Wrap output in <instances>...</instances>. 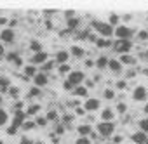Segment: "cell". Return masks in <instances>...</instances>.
<instances>
[{
	"mask_svg": "<svg viewBox=\"0 0 148 144\" xmlns=\"http://www.w3.org/2000/svg\"><path fill=\"white\" fill-rule=\"evenodd\" d=\"M92 26H94L101 35H105V37H110V35H112V31H113V30H112V26H110L108 23H98V21H94V23H92Z\"/></svg>",
	"mask_w": 148,
	"mask_h": 144,
	"instance_id": "1",
	"label": "cell"
},
{
	"mask_svg": "<svg viewBox=\"0 0 148 144\" xmlns=\"http://www.w3.org/2000/svg\"><path fill=\"white\" fill-rule=\"evenodd\" d=\"M98 130H99L101 135H112L113 130H115V127H113L112 122H101V123L98 125Z\"/></svg>",
	"mask_w": 148,
	"mask_h": 144,
	"instance_id": "2",
	"label": "cell"
},
{
	"mask_svg": "<svg viewBox=\"0 0 148 144\" xmlns=\"http://www.w3.org/2000/svg\"><path fill=\"white\" fill-rule=\"evenodd\" d=\"M84 80V73H80V71H73V73H70V84L71 85H77V84H80Z\"/></svg>",
	"mask_w": 148,
	"mask_h": 144,
	"instance_id": "3",
	"label": "cell"
},
{
	"mask_svg": "<svg viewBox=\"0 0 148 144\" xmlns=\"http://www.w3.org/2000/svg\"><path fill=\"white\" fill-rule=\"evenodd\" d=\"M115 50H117V52H127V50H131L129 40H119V42L115 43Z\"/></svg>",
	"mask_w": 148,
	"mask_h": 144,
	"instance_id": "4",
	"label": "cell"
},
{
	"mask_svg": "<svg viewBox=\"0 0 148 144\" xmlns=\"http://www.w3.org/2000/svg\"><path fill=\"white\" fill-rule=\"evenodd\" d=\"M115 33H117V37H119L120 40H125V38L131 35V30H129L127 26H119V28L115 30Z\"/></svg>",
	"mask_w": 148,
	"mask_h": 144,
	"instance_id": "5",
	"label": "cell"
},
{
	"mask_svg": "<svg viewBox=\"0 0 148 144\" xmlns=\"http://www.w3.org/2000/svg\"><path fill=\"white\" fill-rule=\"evenodd\" d=\"M132 97H134V101H143V99L146 97V90H145L143 87H138V89L134 90Z\"/></svg>",
	"mask_w": 148,
	"mask_h": 144,
	"instance_id": "6",
	"label": "cell"
},
{
	"mask_svg": "<svg viewBox=\"0 0 148 144\" xmlns=\"http://www.w3.org/2000/svg\"><path fill=\"white\" fill-rule=\"evenodd\" d=\"M132 141H134L136 144H146V142H148V139H146V134H143V132H138V134H134V135H132Z\"/></svg>",
	"mask_w": 148,
	"mask_h": 144,
	"instance_id": "7",
	"label": "cell"
},
{
	"mask_svg": "<svg viewBox=\"0 0 148 144\" xmlns=\"http://www.w3.org/2000/svg\"><path fill=\"white\" fill-rule=\"evenodd\" d=\"M99 108V101L98 99H87L86 101V109L87 111H92V109H98Z\"/></svg>",
	"mask_w": 148,
	"mask_h": 144,
	"instance_id": "8",
	"label": "cell"
},
{
	"mask_svg": "<svg viewBox=\"0 0 148 144\" xmlns=\"http://www.w3.org/2000/svg\"><path fill=\"white\" fill-rule=\"evenodd\" d=\"M45 59H47V54H45V52H37V54L32 57V62L38 64V62H45Z\"/></svg>",
	"mask_w": 148,
	"mask_h": 144,
	"instance_id": "9",
	"label": "cell"
},
{
	"mask_svg": "<svg viewBox=\"0 0 148 144\" xmlns=\"http://www.w3.org/2000/svg\"><path fill=\"white\" fill-rule=\"evenodd\" d=\"M45 84H47V77H45L44 73L35 75V85H37V87H42V85H45Z\"/></svg>",
	"mask_w": 148,
	"mask_h": 144,
	"instance_id": "10",
	"label": "cell"
},
{
	"mask_svg": "<svg viewBox=\"0 0 148 144\" xmlns=\"http://www.w3.org/2000/svg\"><path fill=\"white\" fill-rule=\"evenodd\" d=\"M23 120H25V113L23 111H18L16 116H14V127L18 128L19 125H23Z\"/></svg>",
	"mask_w": 148,
	"mask_h": 144,
	"instance_id": "11",
	"label": "cell"
},
{
	"mask_svg": "<svg viewBox=\"0 0 148 144\" xmlns=\"http://www.w3.org/2000/svg\"><path fill=\"white\" fill-rule=\"evenodd\" d=\"M108 66H110V69H112V71H115V73H119V71H120V68H122V64H120L119 61H115V59L108 61Z\"/></svg>",
	"mask_w": 148,
	"mask_h": 144,
	"instance_id": "12",
	"label": "cell"
},
{
	"mask_svg": "<svg viewBox=\"0 0 148 144\" xmlns=\"http://www.w3.org/2000/svg\"><path fill=\"white\" fill-rule=\"evenodd\" d=\"M2 38H4L5 42H12V40H14V31H12V30H4V31H2Z\"/></svg>",
	"mask_w": 148,
	"mask_h": 144,
	"instance_id": "13",
	"label": "cell"
},
{
	"mask_svg": "<svg viewBox=\"0 0 148 144\" xmlns=\"http://www.w3.org/2000/svg\"><path fill=\"white\" fill-rule=\"evenodd\" d=\"M56 59H58V62H66V59H68V52H64V50H61V52H58V56H56Z\"/></svg>",
	"mask_w": 148,
	"mask_h": 144,
	"instance_id": "14",
	"label": "cell"
},
{
	"mask_svg": "<svg viewBox=\"0 0 148 144\" xmlns=\"http://www.w3.org/2000/svg\"><path fill=\"white\" fill-rule=\"evenodd\" d=\"M101 118L106 120V122H110V120L113 118V111H112V109H105V111L101 113Z\"/></svg>",
	"mask_w": 148,
	"mask_h": 144,
	"instance_id": "15",
	"label": "cell"
},
{
	"mask_svg": "<svg viewBox=\"0 0 148 144\" xmlns=\"http://www.w3.org/2000/svg\"><path fill=\"white\" fill-rule=\"evenodd\" d=\"M71 54L77 56V57H82L84 56V49H80V47H71Z\"/></svg>",
	"mask_w": 148,
	"mask_h": 144,
	"instance_id": "16",
	"label": "cell"
},
{
	"mask_svg": "<svg viewBox=\"0 0 148 144\" xmlns=\"http://www.w3.org/2000/svg\"><path fill=\"white\" fill-rule=\"evenodd\" d=\"M32 50H33L35 54H37V52H42V45H40V42H37V40L32 42Z\"/></svg>",
	"mask_w": 148,
	"mask_h": 144,
	"instance_id": "17",
	"label": "cell"
},
{
	"mask_svg": "<svg viewBox=\"0 0 148 144\" xmlns=\"http://www.w3.org/2000/svg\"><path fill=\"white\" fill-rule=\"evenodd\" d=\"M9 87V78H0V90H7Z\"/></svg>",
	"mask_w": 148,
	"mask_h": 144,
	"instance_id": "18",
	"label": "cell"
},
{
	"mask_svg": "<svg viewBox=\"0 0 148 144\" xmlns=\"http://www.w3.org/2000/svg\"><path fill=\"white\" fill-rule=\"evenodd\" d=\"M79 132H80L82 135H87V134L91 132V127H89V125H80V127H79Z\"/></svg>",
	"mask_w": 148,
	"mask_h": 144,
	"instance_id": "19",
	"label": "cell"
},
{
	"mask_svg": "<svg viewBox=\"0 0 148 144\" xmlns=\"http://www.w3.org/2000/svg\"><path fill=\"white\" fill-rule=\"evenodd\" d=\"M75 94L77 96H87V89L86 87H77L75 89Z\"/></svg>",
	"mask_w": 148,
	"mask_h": 144,
	"instance_id": "20",
	"label": "cell"
},
{
	"mask_svg": "<svg viewBox=\"0 0 148 144\" xmlns=\"http://www.w3.org/2000/svg\"><path fill=\"white\" fill-rule=\"evenodd\" d=\"M139 127H141V132H148V120H141L139 122Z\"/></svg>",
	"mask_w": 148,
	"mask_h": 144,
	"instance_id": "21",
	"label": "cell"
},
{
	"mask_svg": "<svg viewBox=\"0 0 148 144\" xmlns=\"http://www.w3.org/2000/svg\"><path fill=\"white\" fill-rule=\"evenodd\" d=\"M5 122H7V113L4 109H0V125H4Z\"/></svg>",
	"mask_w": 148,
	"mask_h": 144,
	"instance_id": "22",
	"label": "cell"
},
{
	"mask_svg": "<svg viewBox=\"0 0 148 144\" xmlns=\"http://www.w3.org/2000/svg\"><path fill=\"white\" fill-rule=\"evenodd\" d=\"M25 73H26L28 77H33V75H35V68H33V66H26V68H25Z\"/></svg>",
	"mask_w": 148,
	"mask_h": 144,
	"instance_id": "23",
	"label": "cell"
},
{
	"mask_svg": "<svg viewBox=\"0 0 148 144\" xmlns=\"http://www.w3.org/2000/svg\"><path fill=\"white\" fill-rule=\"evenodd\" d=\"M96 64H98L99 68H103V66H106V64H108V59H106V57H99V59L96 61Z\"/></svg>",
	"mask_w": 148,
	"mask_h": 144,
	"instance_id": "24",
	"label": "cell"
},
{
	"mask_svg": "<svg viewBox=\"0 0 148 144\" xmlns=\"http://www.w3.org/2000/svg\"><path fill=\"white\" fill-rule=\"evenodd\" d=\"M120 62H125V64L129 62V64H131V62H134V59H132L131 56H122V57H120Z\"/></svg>",
	"mask_w": 148,
	"mask_h": 144,
	"instance_id": "25",
	"label": "cell"
},
{
	"mask_svg": "<svg viewBox=\"0 0 148 144\" xmlns=\"http://www.w3.org/2000/svg\"><path fill=\"white\" fill-rule=\"evenodd\" d=\"M98 47H110V42H108V40L99 38V40H98Z\"/></svg>",
	"mask_w": 148,
	"mask_h": 144,
	"instance_id": "26",
	"label": "cell"
},
{
	"mask_svg": "<svg viewBox=\"0 0 148 144\" xmlns=\"http://www.w3.org/2000/svg\"><path fill=\"white\" fill-rule=\"evenodd\" d=\"M117 23H119V16H115V14H112V16H110V23H108V24L112 26V24H117Z\"/></svg>",
	"mask_w": 148,
	"mask_h": 144,
	"instance_id": "27",
	"label": "cell"
},
{
	"mask_svg": "<svg viewBox=\"0 0 148 144\" xmlns=\"http://www.w3.org/2000/svg\"><path fill=\"white\" fill-rule=\"evenodd\" d=\"M77 24H79V21H77V19H73V18H70V19H68V26H70V28H75Z\"/></svg>",
	"mask_w": 148,
	"mask_h": 144,
	"instance_id": "28",
	"label": "cell"
},
{
	"mask_svg": "<svg viewBox=\"0 0 148 144\" xmlns=\"http://www.w3.org/2000/svg\"><path fill=\"white\" fill-rule=\"evenodd\" d=\"M56 118H58V113L56 111H49V115H47L45 120H56Z\"/></svg>",
	"mask_w": 148,
	"mask_h": 144,
	"instance_id": "29",
	"label": "cell"
},
{
	"mask_svg": "<svg viewBox=\"0 0 148 144\" xmlns=\"http://www.w3.org/2000/svg\"><path fill=\"white\" fill-rule=\"evenodd\" d=\"M33 127H35L33 122H26V123H23V128H25V130H30V128H33Z\"/></svg>",
	"mask_w": 148,
	"mask_h": 144,
	"instance_id": "30",
	"label": "cell"
},
{
	"mask_svg": "<svg viewBox=\"0 0 148 144\" xmlns=\"http://www.w3.org/2000/svg\"><path fill=\"white\" fill-rule=\"evenodd\" d=\"M38 94H40V89H38V87H33V89L30 90V97H32V96H38Z\"/></svg>",
	"mask_w": 148,
	"mask_h": 144,
	"instance_id": "31",
	"label": "cell"
},
{
	"mask_svg": "<svg viewBox=\"0 0 148 144\" xmlns=\"http://www.w3.org/2000/svg\"><path fill=\"white\" fill-rule=\"evenodd\" d=\"M68 71H70V68H68L66 64H61V66H59V73H68Z\"/></svg>",
	"mask_w": 148,
	"mask_h": 144,
	"instance_id": "32",
	"label": "cell"
},
{
	"mask_svg": "<svg viewBox=\"0 0 148 144\" xmlns=\"http://www.w3.org/2000/svg\"><path fill=\"white\" fill-rule=\"evenodd\" d=\"M75 144H91V142L87 141V137H80V139H79V141H77Z\"/></svg>",
	"mask_w": 148,
	"mask_h": 144,
	"instance_id": "33",
	"label": "cell"
},
{
	"mask_svg": "<svg viewBox=\"0 0 148 144\" xmlns=\"http://www.w3.org/2000/svg\"><path fill=\"white\" fill-rule=\"evenodd\" d=\"M38 109H40V106H32V108L28 109V113H30V115H33V113H37Z\"/></svg>",
	"mask_w": 148,
	"mask_h": 144,
	"instance_id": "34",
	"label": "cell"
},
{
	"mask_svg": "<svg viewBox=\"0 0 148 144\" xmlns=\"http://www.w3.org/2000/svg\"><path fill=\"white\" fill-rule=\"evenodd\" d=\"M113 96H115V94H113V90H106V92H105V97H106V99H112Z\"/></svg>",
	"mask_w": 148,
	"mask_h": 144,
	"instance_id": "35",
	"label": "cell"
},
{
	"mask_svg": "<svg viewBox=\"0 0 148 144\" xmlns=\"http://www.w3.org/2000/svg\"><path fill=\"white\" fill-rule=\"evenodd\" d=\"M18 94H19V90H18L16 87H12V89H11V96H12V97H16Z\"/></svg>",
	"mask_w": 148,
	"mask_h": 144,
	"instance_id": "36",
	"label": "cell"
},
{
	"mask_svg": "<svg viewBox=\"0 0 148 144\" xmlns=\"http://www.w3.org/2000/svg\"><path fill=\"white\" fill-rule=\"evenodd\" d=\"M52 66H54L52 62H44V71H45V69H51Z\"/></svg>",
	"mask_w": 148,
	"mask_h": 144,
	"instance_id": "37",
	"label": "cell"
},
{
	"mask_svg": "<svg viewBox=\"0 0 148 144\" xmlns=\"http://www.w3.org/2000/svg\"><path fill=\"white\" fill-rule=\"evenodd\" d=\"M19 144H33V142H32V141H30V139H26V137H23V139H21V142H19Z\"/></svg>",
	"mask_w": 148,
	"mask_h": 144,
	"instance_id": "38",
	"label": "cell"
},
{
	"mask_svg": "<svg viewBox=\"0 0 148 144\" xmlns=\"http://www.w3.org/2000/svg\"><path fill=\"white\" fill-rule=\"evenodd\" d=\"M139 38H141V40L148 38V33H146V31H141V33H139Z\"/></svg>",
	"mask_w": 148,
	"mask_h": 144,
	"instance_id": "39",
	"label": "cell"
},
{
	"mask_svg": "<svg viewBox=\"0 0 148 144\" xmlns=\"http://www.w3.org/2000/svg\"><path fill=\"white\" fill-rule=\"evenodd\" d=\"M117 109H119L120 113H124V111H125V104H119V106H117Z\"/></svg>",
	"mask_w": 148,
	"mask_h": 144,
	"instance_id": "40",
	"label": "cell"
},
{
	"mask_svg": "<svg viewBox=\"0 0 148 144\" xmlns=\"http://www.w3.org/2000/svg\"><path fill=\"white\" fill-rule=\"evenodd\" d=\"M37 123H38V125H45V123H47V120H45V118H38V120H37Z\"/></svg>",
	"mask_w": 148,
	"mask_h": 144,
	"instance_id": "41",
	"label": "cell"
},
{
	"mask_svg": "<svg viewBox=\"0 0 148 144\" xmlns=\"http://www.w3.org/2000/svg\"><path fill=\"white\" fill-rule=\"evenodd\" d=\"M16 130H18V128H16V127H14V125H12V127H11V128H9V130H7V132H9V134H11V135H14V134H16Z\"/></svg>",
	"mask_w": 148,
	"mask_h": 144,
	"instance_id": "42",
	"label": "cell"
},
{
	"mask_svg": "<svg viewBox=\"0 0 148 144\" xmlns=\"http://www.w3.org/2000/svg\"><path fill=\"white\" fill-rule=\"evenodd\" d=\"M117 89H125V82H119L117 84Z\"/></svg>",
	"mask_w": 148,
	"mask_h": 144,
	"instance_id": "43",
	"label": "cell"
},
{
	"mask_svg": "<svg viewBox=\"0 0 148 144\" xmlns=\"http://www.w3.org/2000/svg\"><path fill=\"white\" fill-rule=\"evenodd\" d=\"M113 142H115V144H119V142H122V137H120V135H115V139H113Z\"/></svg>",
	"mask_w": 148,
	"mask_h": 144,
	"instance_id": "44",
	"label": "cell"
},
{
	"mask_svg": "<svg viewBox=\"0 0 148 144\" xmlns=\"http://www.w3.org/2000/svg\"><path fill=\"white\" fill-rule=\"evenodd\" d=\"M71 87H73V85H71V84H70V82H64V89H66V90H70V89H71Z\"/></svg>",
	"mask_w": 148,
	"mask_h": 144,
	"instance_id": "45",
	"label": "cell"
},
{
	"mask_svg": "<svg viewBox=\"0 0 148 144\" xmlns=\"http://www.w3.org/2000/svg\"><path fill=\"white\" fill-rule=\"evenodd\" d=\"M56 132H58V134H63V132H64V128H63V127H58V128H56Z\"/></svg>",
	"mask_w": 148,
	"mask_h": 144,
	"instance_id": "46",
	"label": "cell"
},
{
	"mask_svg": "<svg viewBox=\"0 0 148 144\" xmlns=\"http://www.w3.org/2000/svg\"><path fill=\"white\" fill-rule=\"evenodd\" d=\"M4 54V47H2V43H0V56Z\"/></svg>",
	"mask_w": 148,
	"mask_h": 144,
	"instance_id": "47",
	"label": "cell"
},
{
	"mask_svg": "<svg viewBox=\"0 0 148 144\" xmlns=\"http://www.w3.org/2000/svg\"><path fill=\"white\" fill-rule=\"evenodd\" d=\"M145 113H148V104H146V106H145Z\"/></svg>",
	"mask_w": 148,
	"mask_h": 144,
	"instance_id": "48",
	"label": "cell"
},
{
	"mask_svg": "<svg viewBox=\"0 0 148 144\" xmlns=\"http://www.w3.org/2000/svg\"><path fill=\"white\" fill-rule=\"evenodd\" d=\"M37 144H42V142H37Z\"/></svg>",
	"mask_w": 148,
	"mask_h": 144,
	"instance_id": "49",
	"label": "cell"
},
{
	"mask_svg": "<svg viewBox=\"0 0 148 144\" xmlns=\"http://www.w3.org/2000/svg\"><path fill=\"white\" fill-rule=\"evenodd\" d=\"M146 56H148V52H146Z\"/></svg>",
	"mask_w": 148,
	"mask_h": 144,
	"instance_id": "50",
	"label": "cell"
}]
</instances>
